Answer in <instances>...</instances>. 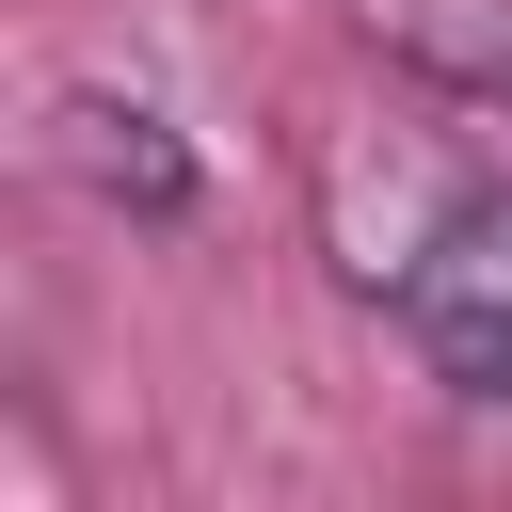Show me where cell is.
<instances>
[{
    "label": "cell",
    "instance_id": "obj_1",
    "mask_svg": "<svg viewBox=\"0 0 512 512\" xmlns=\"http://www.w3.org/2000/svg\"><path fill=\"white\" fill-rule=\"evenodd\" d=\"M400 336L448 400H512V176H464L400 256Z\"/></svg>",
    "mask_w": 512,
    "mask_h": 512
},
{
    "label": "cell",
    "instance_id": "obj_2",
    "mask_svg": "<svg viewBox=\"0 0 512 512\" xmlns=\"http://www.w3.org/2000/svg\"><path fill=\"white\" fill-rule=\"evenodd\" d=\"M64 176H96L112 208H144V224H176L192 208V144L144 112V96H64Z\"/></svg>",
    "mask_w": 512,
    "mask_h": 512
}]
</instances>
